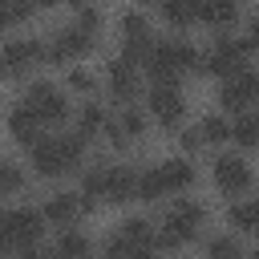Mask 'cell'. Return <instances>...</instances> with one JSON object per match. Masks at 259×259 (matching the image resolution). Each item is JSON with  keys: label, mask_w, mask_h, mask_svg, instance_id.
Wrapping results in <instances>:
<instances>
[{"label": "cell", "mask_w": 259, "mask_h": 259, "mask_svg": "<svg viewBox=\"0 0 259 259\" xmlns=\"http://www.w3.org/2000/svg\"><path fill=\"white\" fill-rule=\"evenodd\" d=\"M81 150H85V134L81 130L65 134V138H53V142H40V146H32V170L40 178H57V174L77 166Z\"/></svg>", "instance_id": "6da1fadb"}, {"label": "cell", "mask_w": 259, "mask_h": 259, "mask_svg": "<svg viewBox=\"0 0 259 259\" xmlns=\"http://www.w3.org/2000/svg\"><path fill=\"white\" fill-rule=\"evenodd\" d=\"M194 65H202V57L186 40H162V45H154V57H150L146 69H150L154 81H178V73L194 69Z\"/></svg>", "instance_id": "7a4b0ae2"}, {"label": "cell", "mask_w": 259, "mask_h": 259, "mask_svg": "<svg viewBox=\"0 0 259 259\" xmlns=\"http://www.w3.org/2000/svg\"><path fill=\"white\" fill-rule=\"evenodd\" d=\"M198 227H202V206L182 198V202H174V210L166 214L162 235H158V247H182V243H190V239L198 235Z\"/></svg>", "instance_id": "3957f363"}, {"label": "cell", "mask_w": 259, "mask_h": 259, "mask_svg": "<svg viewBox=\"0 0 259 259\" xmlns=\"http://www.w3.org/2000/svg\"><path fill=\"white\" fill-rule=\"evenodd\" d=\"M202 73H214V77H235L239 69H247V40H227V36H219V45L202 57V65H198Z\"/></svg>", "instance_id": "277c9868"}, {"label": "cell", "mask_w": 259, "mask_h": 259, "mask_svg": "<svg viewBox=\"0 0 259 259\" xmlns=\"http://www.w3.org/2000/svg\"><path fill=\"white\" fill-rule=\"evenodd\" d=\"M45 223V210H8L4 214V231H0V239L8 243V247H32L36 243V235L45 231L40 227Z\"/></svg>", "instance_id": "5b68a950"}, {"label": "cell", "mask_w": 259, "mask_h": 259, "mask_svg": "<svg viewBox=\"0 0 259 259\" xmlns=\"http://www.w3.org/2000/svg\"><path fill=\"white\" fill-rule=\"evenodd\" d=\"M24 105L40 117V121H65V113H69V101H65V93L57 89V85H49V81H36V85H28V93H24Z\"/></svg>", "instance_id": "8992f818"}, {"label": "cell", "mask_w": 259, "mask_h": 259, "mask_svg": "<svg viewBox=\"0 0 259 259\" xmlns=\"http://www.w3.org/2000/svg\"><path fill=\"white\" fill-rule=\"evenodd\" d=\"M182 93H178V81H154L150 89V113L162 121V130H174L182 121Z\"/></svg>", "instance_id": "52a82bcc"}, {"label": "cell", "mask_w": 259, "mask_h": 259, "mask_svg": "<svg viewBox=\"0 0 259 259\" xmlns=\"http://www.w3.org/2000/svg\"><path fill=\"white\" fill-rule=\"evenodd\" d=\"M255 97H259V73H255V69H239V73L227 77L223 89H219L223 109H243V105L255 101Z\"/></svg>", "instance_id": "ba28073f"}, {"label": "cell", "mask_w": 259, "mask_h": 259, "mask_svg": "<svg viewBox=\"0 0 259 259\" xmlns=\"http://www.w3.org/2000/svg\"><path fill=\"white\" fill-rule=\"evenodd\" d=\"M89 49H93V32H85L81 24H73V28H61V32L53 36V45H49V61H53V65H65V61L89 53Z\"/></svg>", "instance_id": "9c48e42d"}, {"label": "cell", "mask_w": 259, "mask_h": 259, "mask_svg": "<svg viewBox=\"0 0 259 259\" xmlns=\"http://www.w3.org/2000/svg\"><path fill=\"white\" fill-rule=\"evenodd\" d=\"M40 57H49L45 45H36V40H8V49H4V73H8V77H20V73H28Z\"/></svg>", "instance_id": "30bf717a"}, {"label": "cell", "mask_w": 259, "mask_h": 259, "mask_svg": "<svg viewBox=\"0 0 259 259\" xmlns=\"http://www.w3.org/2000/svg\"><path fill=\"white\" fill-rule=\"evenodd\" d=\"M214 182L223 194H243L251 186V166L243 158H219L214 162Z\"/></svg>", "instance_id": "8fae6325"}, {"label": "cell", "mask_w": 259, "mask_h": 259, "mask_svg": "<svg viewBox=\"0 0 259 259\" xmlns=\"http://www.w3.org/2000/svg\"><path fill=\"white\" fill-rule=\"evenodd\" d=\"M40 125H45V121H40L28 105H16V109L8 113V130H12V138H16L20 146H28V150L45 142V138H40Z\"/></svg>", "instance_id": "7c38bea8"}, {"label": "cell", "mask_w": 259, "mask_h": 259, "mask_svg": "<svg viewBox=\"0 0 259 259\" xmlns=\"http://www.w3.org/2000/svg\"><path fill=\"white\" fill-rule=\"evenodd\" d=\"M138 198V174L130 166H105V202Z\"/></svg>", "instance_id": "4fadbf2b"}, {"label": "cell", "mask_w": 259, "mask_h": 259, "mask_svg": "<svg viewBox=\"0 0 259 259\" xmlns=\"http://www.w3.org/2000/svg\"><path fill=\"white\" fill-rule=\"evenodd\" d=\"M109 89H113L121 101H130V97L138 93V65H134L130 57L109 61Z\"/></svg>", "instance_id": "5bb4252c"}, {"label": "cell", "mask_w": 259, "mask_h": 259, "mask_svg": "<svg viewBox=\"0 0 259 259\" xmlns=\"http://www.w3.org/2000/svg\"><path fill=\"white\" fill-rule=\"evenodd\" d=\"M81 210H89V202H85V198H77V194H53V198L45 202V219H49V223H57V227H69Z\"/></svg>", "instance_id": "9a60e30c"}, {"label": "cell", "mask_w": 259, "mask_h": 259, "mask_svg": "<svg viewBox=\"0 0 259 259\" xmlns=\"http://www.w3.org/2000/svg\"><path fill=\"white\" fill-rule=\"evenodd\" d=\"M154 251H158V243H134L121 231L113 239H105V259H154Z\"/></svg>", "instance_id": "2e32d148"}, {"label": "cell", "mask_w": 259, "mask_h": 259, "mask_svg": "<svg viewBox=\"0 0 259 259\" xmlns=\"http://www.w3.org/2000/svg\"><path fill=\"white\" fill-rule=\"evenodd\" d=\"M162 20L174 24V28H186L194 20H202V0H162Z\"/></svg>", "instance_id": "e0dca14e"}, {"label": "cell", "mask_w": 259, "mask_h": 259, "mask_svg": "<svg viewBox=\"0 0 259 259\" xmlns=\"http://www.w3.org/2000/svg\"><path fill=\"white\" fill-rule=\"evenodd\" d=\"M202 20L210 28H231L239 20V4L235 0H202Z\"/></svg>", "instance_id": "ac0fdd59"}, {"label": "cell", "mask_w": 259, "mask_h": 259, "mask_svg": "<svg viewBox=\"0 0 259 259\" xmlns=\"http://www.w3.org/2000/svg\"><path fill=\"white\" fill-rule=\"evenodd\" d=\"M138 134H142V113H138V109H125V113L113 121L109 142H113V146H125V142H134Z\"/></svg>", "instance_id": "d6986e66"}, {"label": "cell", "mask_w": 259, "mask_h": 259, "mask_svg": "<svg viewBox=\"0 0 259 259\" xmlns=\"http://www.w3.org/2000/svg\"><path fill=\"white\" fill-rule=\"evenodd\" d=\"M162 178H166L170 190H186L194 182V166L182 162V158H170V162H162Z\"/></svg>", "instance_id": "ffe728a7"}, {"label": "cell", "mask_w": 259, "mask_h": 259, "mask_svg": "<svg viewBox=\"0 0 259 259\" xmlns=\"http://www.w3.org/2000/svg\"><path fill=\"white\" fill-rule=\"evenodd\" d=\"M162 194H170V186H166V178H162V166L142 170V174H138V198L154 202V198H162Z\"/></svg>", "instance_id": "44dd1931"}, {"label": "cell", "mask_w": 259, "mask_h": 259, "mask_svg": "<svg viewBox=\"0 0 259 259\" xmlns=\"http://www.w3.org/2000/svg\"><path fill=\"white\" fill-rule=\"evenodd\" d=\"M89 255H93V247H89V239L77 235V231L61 235V243H57V251H53V259H89Z\"/></svg>", "instance_id": "7402d4cb"}, {"label": "cell", "mask_w": 259, "mask_h": 259, "mask_svg": "<svg viewBox=\"0 0 259 259\" xmlns=\"http://www.w3.org/2000/svg\"><path fill=\"white\" fill-rule=\"evenodd\" d=\"M231 227H239V231H259V198L235 202V206H231Z\"/></svg>", "instance_id": "603a6c76"}, {"label": "cell", "mask_w": 259, "mask_h": 259, "mask_svg": "<svg viewBox=\"0 0 259 259\" xmlns=\"http://www.w3.org/2000/svg\"><path fill=\"white\" fill-rule=\"evenodd\" d=\"M198 130H202V142H210V146H214V142L235 138V125H227V117H206Z\"/></svg>", "instance_id": "cb8c5ba5"}, {"label": "cell", "mask_w": 259, "mask_h": 259, "mask_svg": "<svg viewBox=\"0 0 259 259\" xmlns=\"http://www.w3.org/2000/svg\"><path fill=\"white\" fill-rule=\"evenodd\" d=\"M101 130H105V109H101V105H85V109H81V134L93 138V134H101Z\"/></svg>", "instance_id": "d4e9b609"}, {"label": "cell", "mask_w": 259, "mask_h": 259, "mask_svg": "<svg viewBox=\"0 0 259 259\" xmlns=\"http://www.w3.org/2000/svg\"><path fill=\"white\" fill-rule=\"evenodd\" d=\"M121 235H125V239H134V243H158V235L150 231V223H146V219H125V223H121Z\"/></svg>", "instance_id": "484cf974"}, {"label": "cell", "mask_w": 259, "mask_h": 259, "mask_svg": "<svg viewBox=\"0 0 259 259\" xmlns=\"http://www.w3.org/2000/svg\"><path fill=\"white\" fill-rule=\"evenodd\" d=\"M235 142H239V146H259V125H255V117H239V121H235Z\"/></svg>", "instance_id": "4316f807"}, {"label": "cell", "mask_w": 259, "mask_h": 259, "mask_svg": "<svg viewBox=\"0 0 259 259\" xmlns=\"http://www.w3.org/2000/svg\"><path fill=\"white\" fill-rule=\"evenodd\" d=\"M77 24H81L85 32H93V36H97V28H101V12H97V8H89V4H77Z\"/></svg>", "instance_id": "83f0119b"}, {"label": "cell", "mask_w": 259, "mask_h": 259, "mask_svg": "<svg viewBox=\"0 0 259 259\" xmlns=\"http://www.w3.org/2000/svg\"><path fill=\"white\" fill-rule=\"evenodd\" d=\"M32 8H36L32 0H4V16H8V24H20Z\"/></svg>", "instance_id": "f1b7e54d"}, {"label": "cell", "mask_w": 259, "mask_h": 259, "mask_svg": "<svg viewBox=\"0 0 259 259\" xmlns=\"http://www.w3.org/2000/svg\"><path fill=\"white\" fill-rule=\"evenodd\" d=\"M210 259H243L239 255V247H235V239H210Z\"/></svg>", "instance_id": "f546056e"}, {"label": "cell", "mask_w": 259, "mask_h": 259, "mask_svg": "<svg viewBox=\"0 0 259 259\" xmlns=\"http://www.w3.org/2000/svg\"><path fill=\"white\" fill-rule=\"evenodd\" d=\"M0 186H4V194H16V190H20V170H16V162H4Z\"/></svg>", "instance_id": "4dcf8cb0"}, {"label": "cell", "mask_w": 259, "mask_h": 259, "mask_svg": "<svg viewBox=\"0 0 259 259\" xmlns=\"http://www.w3.org/2000/svg\"><path fill=\"white\" fill-rule=\"evenodd\" d=\"M69 85H73V89H89V85H93V77H89V73H81V69H73V73H69Z\"/></svg>", "instance_id": "1f68e13d"}, {"label": "cell", "mask_w": 259, "mask_h": 259, "mask_svg": "<svg viewBox=\"0 0 259 259\" xmlns=\"http://www.w3.org/2000/svg\"><path fill=\"white\" fill-rule=\"evenodd\" d=\"M182 146H186V150H198V146H206V142H202V130H186V134H182Z\"/></svg>", "instance_id": "d6a6232c"}, {"label": "cell", "mask_w": 259, "mask_h": 259, "mask_svg": "<svg viewBox=\"0 0 259 259\" xmlns=\"http://www.w3.org/2000/svg\"><path fill=\"white\" fill-rule=\"evenodd\" d=\"M247 49H259V20L247 24Z\"/></svg>", "instance_id": "836d02e7"}, {"label": "cell", "mask_w": 259, "mask_h": 259, "mask_svg": "<svg viewBox=\"0 0 259 259\" xmlns=\"http://www.w3.org/2000/svg\"><path fill=\"white\" fill-rule=\"evenodd\" d=\"M20 259H53V255H40L36 247H24V251H20Z\"/></svg>", "instance_id": "e575fe53"}, {"label": "cell", "mask_w": 259, "mask_h": 259, "mask_svg": "<svg viewBox=\"0 0 259 259\" xmlns=\"http://www.w3.org/2000/svg\"><path fill=\"white\" fill-rule=\"evenodd\" d=\"M57 4H61V0H57ZM65 4H81V0H65Z\"/></svg>", "instance_id": "d590c367"}, {"label": "cell", "mask_w": 259, "mask_h": 259, "mask_svg": "<svg viewBox=\"0 0 259 259\" xmlns=\"http://www.w3.org/2000/svg\"><path fill=\"white\" fill-rule=\"evenodd\" d=\"M142 4H162V0H142Z\"/></svg>", "instance_id": "8d00e7d4"}, {"label": "cell", "mask_w": 259, "mask_h": 259, "mask_svg": "<svg viewBox=\"0 0 259 259\" xmlns=\"http://www.w3.org/2000/svg\"><path fill=\"white\" fill-rule=\"evenodd\" d=\"M255 125H259V113H255Z\"/></svg>", "instance_id": "74e56055"}, {"label": "cell", "mask_w": 259, "mask_h": 259, "mask_svg": "<svg viewBox=\"0 0 259 259\" xmlns=\"http://www.w3.org/2000/svg\"><path fill=\"white\" fill-rule=\"evenodd\" d=\"M251 259H259V251H255V255H251Z\"/></svg>", "instance_id": "f35d334b"}]
</instances>
